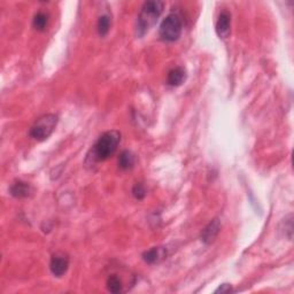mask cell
<instances>
[{
    "label": "cell",
    "mask_w": 294,
    "mask_h": 294,
    "mask_svg": "<svg viewBox=\"0 0 294 294\" xmlns=\"http://www.w3.org/2000/svg\"><path fill=\"white\" fill-rule=\"evenodd\" d=\"M165 2L153 0L146 1L141 7L139 15L137 19V36L143 37L145 34L151 30V28L157 23V21L164 12Z\"/></svg>",
    "instance_id": "1"
},
{
    "label": "cell",
    "mask_w": 294,
    "mask_h": 294,
    "mask_svg": "<svg viewBox=\"0 0 294 294\" xmlns=\"http://www.w3.org/2000/svg\"><path fill=\"white\" fill-rule=\"evenodd\" d=\"M121 133L116 130L106 131L98 138L92 147V158L95 161H105L112 157L118 150Z\"/></svg>",
    "instance_id": "2"
},
{
    "label": "cell",
    "mask_w": 294,
    "mask_h": 294,
    "mask_svg": "<svg viewBox=\"0 0 294 294\" xmlns=\"http://www.w3.org/2000/svg\"><path fill=\"white\" fill-rule=\"evenodd\" d=\"M58 125V116L54 114H46L36 120L33 126L30 127L29 134L34 139L42 141L51 136Z\"/></svg>",
    "instance_id": "3"
},
{
    "label": "cell",
    "mask_w": 294,
    "mask_h": 294,
    "mask_svg": "<svg viewBox=\"0 0 294 294\" xmlns=\"http://www.w3.org/2000/svg\"><path fill=\"white\" fill-rule=\"evenodd\" d=\"M183 31V21L178 14H169L160 26V37L165 42H176Z\"/></svg>",
    "instance_id": "4"
},
{
    "label": "cell",
    "mask_w": 294,
    "mask_h": 294,
    "mask_svg": "<svg viewBox=\"0 0 294 294\" xmlns=\"http://www.w3.org/2000/svg\"><path fill=\"white\" fill-rule=\"evenodd\" d=\"M69 268V257L65 253H55L51 257L49 262V270L54 277H62L68 271Z\"/></svg>",
    "instance_id": "5"
},
{
    "label": "cell",
    "mask_w": 294,
    "mask_h": 294,
    "mask_svg": "<svg viewBox=\"0 0 294 294\" xmlns=\"http://www.w3.org/2000/svg\"><path fill=\"white\" fill-rule=\"evenodd\" d=\"M230 30H231V15L226 10H223L216 22V34L221 38H228Z\"/></svg>",
    "instance_id": "6"
},
{
    "label": "cell",
    "mask_w": 294,
    "mask_h": 294,
    "mask_svg": "<svg viewBox=\"0 0 294 294\" xmlns=\"http://www.w3.org/2000/svg\"><path fill=\"white\" fill-rule=\"evenodd\" d=\"M219 230H221V222L218 221V218L212 219L210 224L203 230V232H201V240L206 245H210V244L214 242L216 237H217Z\"/></svg>",
    "instance_id": "7"
},
{
    "label": "cell",
    "mask_w": 294,
    "mask_h": 294,
    "mask_svg": "<svg viewBox=\"0 0 294 294\" xmlns=\"http://www.w3.org/2000/svg\"><path fill=\"white\" fill-rule=\"evenodd\" d=\"M166 256H167V253H166V250L164 247H153V249L146 251L143 254V260L148 264H154L159 263Z\"/></svg>",
    "instance_id": "8"
},
{
    "label": "cell",
    "mask_w": 294,
    "mask_h": 294,
    "mask_svg": "<svg viewBox=\"0 0 294 294\" xmlns=\"http://www.w3.org/2000/svg\"><path fill=\"white\" fill-rule=\"evenodd\" d=\"M9 193L14 198L17 199H22V198H28L31 193V187L28 183L22 182V180H17L14 184H12L9 189Z\"/></svg>",
    "instance_id": "9"
},
{
    "label": "cell",
    "mask_w": 294,
    "mask_h": 294,
    "mask_svg": "<svg viewBox=\"0 0 294 294\" xmlns=\"http://www.w3.org/2000/svg\"><path fill=\"white\" fill-rule=\"evenodd\" d=\"M186 79L185 70L180 67H176L170 70L167 76V82L170 86H179L184 83V81Z\"/></svg>",
    "instance_id": "10"
},
{
    "label": "cell",
    "mask_w": 294,
    "mask_h": 294,
    "mask_svg": "<svg viewBox=\"0 0 294 294\" xmlns=\"http://www.w3.org/2000/svg\"><path fill=\"white\" fill-rule=\"evenodd\" d=\"M134 162H136V158L132 152L130 151H123L121 154H120L119 158V167L122 170H129L132 169L134 166Z\"/></svg>",
    "instance_id": "11"
},
{
    "label": "cell",
    "mask_w": 294,
    "mask_h": 294,
    "mask_svg": "<svg viewBox=\"0 0 294 294\" xmlns=\"http://www.w3.org/2000/svg\"><path fill=\"white\" fill-rule=\"evenodd\" d=\"M107 289L109 292L112 293H121L123 291V284L122 281L120 279L119 276L116 275H111L107 278Z\"/></svg>",
    "instance_id": "12"
},
{
    "label": "cell",
    "mask_w": 294,
    "mask_h": 294,
    "mask_svg": "<svg viewBox=\"0 0 294 294\" xmlns=\"http://www.w3.org/2000/svg\"><path fill=\"white\" fill-rule=\"evenodd\" d=\"M48 23V15L47 14L40 12L35 15L33 20V27L38 31H44Z\"/></svg>",
    "instance_id": "13"
},
{
    "label": "cell",
    "mask_w": 294,
    "mask_h": 294,
    "mask_svg": "<svg viewBox=\"0 0 294 294\" xmlns=\"http://www.w3.org/2000/svg\"><path fill=\"white\" fill-rule=\"evenodd\" d=\"M98 34L100 37H105L111 29V17L108 15H101L98 20Z\"/></svg>",
    "instance_id": "14"
},
{
    "label": "cell",
    "mask_w": 294,
    "mask_h": 294,
    "mask_svg": "<svg viewBox=\"0 0 294 294\" xmlns=\"http://www.w3.org/2000/svg\"><path fill=\"white\" fill-rule=\"evenodd\" d=\"M132 196L136 198L137 200H143L145 197H146V189L143 184L137 183L134 184L132 187Z\"/></svg>",
    "instance_id": "15"
},
{
    "label": "cell",
    "mask_w": 294,
    "mask_h": 294,
    "mask_svg": "<svg viewBox=\"0 0 294 294\" xmlns=\"http://www.w3.org/2000/svg\"><path fill=\"white\" fill-rule=\"evenodd\" d=\"M232 291V289H231V285H229V284H223V285H221L219 286V288L216 290V293H228V292H231Z\"/></svg>",
    "instance_id": "16"
}]
</instances>
